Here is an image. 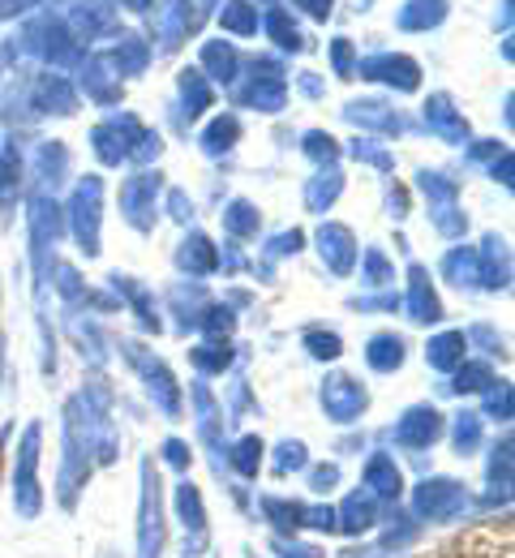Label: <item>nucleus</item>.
<instances>
[{
    "mask_svg": "<svg viewBox=\"0 0 515 558\" xmlns=\"http://www.w3.org/2000/svg\"><path fill=\"white\" fill-rule=\"evenodd\" d=\"M74 228L86 254H99V181H82L74 198Z\"/></svg>",
    "mask_w": 515,
    "mask_h": 558,
    "instance_id": "obj_3",
    "label": "nucleus"
},
{
    "mask_svg": "<svg viewBox=\"0 0 515 558\" xmlns=\"http://www.w3.org/2000/svg\"><path fill=\"white\" fill-rule=\"evenodd\" d=\"M408 310H413V318L417 323H434L442 318V305L439 296H434V288H430V279L421 267H413V283H408Z\"/></svg>",
    "mask_w": 515,
    "mask_h": 558,
    "instance_id": "obj_9",
    "label": "nucleus"
},
{
    "mask_svg": "<svg viewBox=\"0 0 515 558\" xmlns=\"http://www.w3.org/2000/svg\"><path fill=\"white\" fill-rule=\"evenodd\" d=\"M203 61L211 65V77H232V65H236V57H232V48L228 44H207V52H203Z\"/></svg>",
    "mask_w": 515,
    "mask_h": 558,
    "instance_id": "obj_20",
    "label": "nucleus"
},
{
    "mask_svg": "<svg viewBox=\"0 0 515 558\" xmlns=\"http://www.w3.org/2000/svg\"><path fill=\"white\" fill-rule=\"evenodd\" d=\"M426 121L439 130L442 138H464V134H468V125L455 117V108H451V99H446V95L430 99V108H426Z\"/></svg>",
    "mask_w": 515,
    "mask_h": 558,
    "instance_id": "obj_11",
    "label": "nucleus"
},
{
    "mask_svg": "<svg viewBox=\"0 0 515 558\" xmlns=\"http://www.w3.org/2000/svg\"><path fill=\"white\" fill-rule=\"evenodd\" d=\"M340 515H344V529H348V533L369 529V524H373V494H353Z\"/></svg>",
    "mask_w": 515,
    "mask_h": 558,
    "instance_id": "obj_16",
    "label": "nucleus"
},
{
    "mask_svg": "<svg viewBox=\"0 0 515 558\" xmlns=\"http://www.w3.org/2000/svg\"><path fill=\"white\" fill-rule=\"evenodd\" d=\"M181 267H189V271H211V267H216V250H211V241H207V236L185 241V250H181Z\"/></svg>",
    "mask_w": 515,
    "mask_h": 558,
    "instance_id": "obj_18",
    "label": "nucleus"
},
{
    "mask_svg": "<svg viewBox=\"0 0 515 558\" xmlns=\"http://www.w3.org/2000/svg\"><path fill=\"white\" fill-rule=\"evenodd\" d=\"M486 378H490V369H481V365H473V369H459V391H481L486 387Z\"/></svg>",
    "mask_w": 515,
    "mask_h": 558,
    "instance_id": "obj_28",
    "label": "nucleus"
},
{
    "mask_svg": "<svg viewBox=\"0 0 515 558\" xmlns=\"http://www.w3.org/2000/svg\"><path fill=\"white\" fill-rule=\"evenodd\" d=\"M442 434V417L434 409H408L404 421L395 425V442L400 447H430Z\"/></svg>",
    "mask_w": 515,
    "mask_h": 558,
    "instance_id": "obj_5",
    "label": "nucleus"
},
{
    "mask_svg": "<svg viewBox=\"0 0 515 558\" xmlns=\"http://www.w3.org/2000/svg\"><path fill=\"white\" fill-rule=\"evenodd\" d=\"M155 194H159V177H134L125 190H121V203H125V215L138 223V228H147V219H143V210L155 207Z\"/></svg>",
    "mask_w": 515,
    "mask_h": 558,
    "instance_id": "obj_10",
    "label": "nucleus"
},
{
    "mask_svg": "<svg viewBox=\"0 0 515 558\" xmlns=\"http://www.w3.org/2000/svg\"><path fill=\"white\" fill-rule=\"evenodd\" d=\"M280 473H293V469H305V442H284L280 447V460H275Z\"/></svg>",
    "mask_w": 515,
    "mask_h": 558,
    "instance_id": "obj_25",
    "label": "nucleus"
},
{
    "mask_svg": "<svg viewBox=\"0 0 515 558\" xmlns=\"http://www.w3.org/2000/svg\"><path fill=\"white\" fill-rule=\"evenodd\" d=\"M176 507H181L185 529H194V533H203V529H207V511H203V498H198V489L194 486L176 489Z\"/></svg>",
    "mask_w": 515,
    "mask_h": 558,
    "instance_id": "obj_17",
    "label": "nucleus"
},
{
    "mask_svg": "<svg viewBox=\"0 0 515 558\" xmlns=\"http://www.w3.org/2000/svg\"><path fill=\"white\" fill-rule=\"evenodd\" d=\"M366 486L373 494H400V469L391 456H373L366 464Z\"/></svg>",
    "mask_w": 515,
    "mask_h": 558,
    "instance_id": "obj_13",
    "label": "nucleus"
},
{
    "mask_svg": "<svg viewBox=\"0 0 515 558\" xmlns=\"http://www.w3.org/2000/svg\"><path fill=\"white\" fill-rule=\"evenodd\" d=\"M267 26H271V35H275L284 48H301V35H296V26L289 22V13H284V9H275Z\"/></svg>",
    "mask_w": 515,
    "mask_h": 558,
    "instance_id": "obj_22",
    "label": "nucleus"
},
{
    "mask_svg": "<svg viewBox=\"0 0 515 558\" xmlns=\"http://www.w3.org/2000/svg\"><path fill=\"white\" fill-rule=\"evenodd\" d=\"M232 464H236L245 477H254V473H258V464H262V442H258V438H245V442L236 447Z\"/></svg>",
    "mask_w": 515,
    "mask_h": 558,
    "instance_id": "obj_21",
    "label": "nucleus"
},
{
    "mask_svg": "<svg viewBox=\"0 0 515 558\" xmlns=\"http://www.w3.org/2000/svg\"><path fill=\"white\" fill-rule=\"evenodd\" d=\"M340 194V172H331V181H314L309 185V207H322V203H331Z\"/></svg>",
    "mask_w": 515,
    "mask_h": 558,
    "instance_id": "obj_27",
    "label": "nucleus"
},
{
    "mask_svg": "<svg viewBox=\"0 0 515 558\" xmlns=\"http://www.w3.org/2000/svg\"><path fill=\"white\" fill-rule=\"evenodd\" d=\"M366 404H369V396L357 378H348V374L327 378V387H322V409H327V417L331 421L348 425V421H357L361 413H366Z\"/></svg>",
    "mask_w": 515,
    "mask_h": 558,
    "instance_id": "obj_2",
    "label": "nucleus"
},
{
    "mask_svg": "<svg viewBox=\"0 0 515 558\" xmlns=\"http://www.w3.org/2000/svg\"><path fill=\"white\" fill-rule=\"evenodd\" d=\"M366 77H382V82H391V86H400V90H413L417 86V65L408 61V57H373L361 65Z\"/></svg>",
    "mask_w": 515,
    "mask_h": 558,
    "instance_id": "obj_7",
    "label": "nucleus"
},
{
    "mask_svg": "<svg viewBox=\"0 0 515 558\" xmlns=\"http://www.w3.org/2000/svg\"><path fill=\"white\" fill-rule=\"evenodd\" d=\"M335 477H340L335 469H318V473H314V489H331V482H335Z\"/></svg>",
    "mask_w": 515,
    "mask_h": 558,
    "instance_id": "obj_33",
    "label": "nucleus"
},
{
    "mask_svg": "<svg viewBox=\"0 0 515 558\" xmlns=\"http://www.w3.org/2000/svg\"><path fill=\"white\" fill-rule=\"evenodd\" d=\"M464 349H468V340L459 336V331H446V336H439L434 344H430V365H439V369H455L459 361H464Z\"/></svg>",
    "mask_w": 515,
    "mask_h": 558,
    "instance_id": "obj_14",
    "label": "nucleus"
},
{
    "mask_svg": "<svg viewBox=\"0 0 515 558\" xmlns=\"http://www.w3.org/2000/svg\"><path fill=\"white\" fill-rule=\"evenodd\" d=\"M455 442H459V451L477 442V417H468V421H459V425H455Z\"/></svg>",
    "mask_w": 515,
    "mask_h": 558,
    "instance_id": "obj_29",
    "label": "nucleus"
},
{
    "mask_svg": "<svg viewBox=\"0 0 515 558\" xmlns=\"http://www.w3.org/2000/svg\"><path fill=\"white\" fill-rule=\"evenodd\" d=\"M322 258L331 263L335 276H344L353 267V232L344 223H327L322 228Z\"/></svg>",
    "mask_w": 515,
    "mask_h": 558,
    "instance_id": "obj_8",
    "label": "nucleus"
},
{
    "mask_svg": "<svg viewBox=\"0 0 515 558\" xmlns=\"http://www.w3.org/2000/svg\"><path fill=\"white\" fill-rule=\"evenodd\" d=\"M138 550H143V558H159V550H163L159 482H150V464H147V486H143V524H138Z\"/></svg>",
    "mask_w": 515,
    "mask_h": 558,
    "instance_id": "obj_4",
    "label": "nucleus"
},
{
    "mask_svg": "<svg viewBox=\"0 0 515 558\" xmlns=\"http://www.w3.org/2000/svg\"><path fill=\"white\" fill-rule=\"evenodd\" d=\"M305 13H314V17H327L331 13V0H296Z\"/></svg>",
    "mask_w": 515,
    "mask_h": 558,
    "instance_id": "obj_31",
    "label": "nucleus"
},
{
    "mask_svg": "<svg viewBox=\"0 0 515 558\" xmlns=\"http://www.w3.org/2000/svg\"><path fill=\"white\" fill-rule=\"evenodd\" d=\"M442 13H446V0H413V4L400 13V26H408V31L434 26V22H442Z\"/></svg>",
    "mask_w": 515,
    "mask_h": 558,
    "instance_id": "obj_15",
    "label": "nucleus"
},
{
    "mask_svg": "<svg viewBox=\"0 0 515 558\" xmlns=\"http://www.w3.org/2000/svg\"><path fill=\"white\" fill-rule=\"evenodd\" d=\"M417 507L434 520H446L455 507H464V489H459V482H426L417 494Z\"/></svg>",
    "mask_w": 515,
    "mask_h": 558,
    "instance_id": "obj_6",
    "label": "nucleus"
},
{
    "mask_svg": "<svg viewBox=\"0 0 515 558\" xmlns=\"http://www.w3.org/2000/svg\"><path fill=\"white\" fill-rule=\"evenodd\" d=\"M309 352L314 356H340V336L335 331H309Z\"/></svg>",
    "mask_w": 515,
    "mask_h": 558,
    "instance_id": "obj_26",
    "label": "nucleus"
},
{
    "mask_svg": "<svg viewBox=\"0 0 515 558\" xmlns=\"http://www.w3.org/2000/svg\"><path fill=\"white\" fill-rule=\"evenodd\" d=\"M44 35H52V39H65V35H61L57 26H44ZM44 52H48V57H65V44H48Z\"/></svg>",
    "mask_w": 515,
    "mask_h": 558,
    "instance_id": "obj_32",
    "label": "nucleus"
},
{
    "mask_svg": "<svg viewBox=\"0 0 515 558\" xmlns=\"http://www.w3.org/2000/svg\"><path fill=\"white\" fill-rule=\"evenodd\" d=\"M228 228H232V232H254V228H258L254 207H249V203H232V210H228Z\"/></svg>",
    "mask_w": 515,
    "mask_h": 558,
    "instance_id": "obj_23",
    "label": "nucleus"
},
{
    "mask_svg": "<svg viewBox=\"0 0 515 558\" xmlns=\"http://www.w3.org/2000/svg\"><path fill=\"white\" fill-rule=\"evenodd\" d=\"M125 4H130V9H147V0H125Z\"/></svg>",
    "mask_w": 515,
    "mask_h": 558,
    "instance_id": "obj_34",
    "label": "nucleus"
},
{
    "mask_svg": "<svg viewBox=\"0 0 515 558\" xmlns=\"http://www.w3.org/2000/svg\"><path fill=\"white\" fill-rule=\"evenodd\" d=\"M220 22H223V31H236V35H249V31H258V17H254V9H249L245 0H232V4H223Z\"/></svg>",
    "mask_w": 515,
    "mask_h": 558,
    "instance_id": "obj_19",
    "label": "nucleus"
},
{
    "mask_svg": "<svg viewBox=\"0 0 515 558\" xmlns=\"http://www.w3.org/2000/svg\"><path fill=\"white\" fill-rule=\"evenodd\" d=\"M35 469H39V425L26 429L22 451H17V469H13V502H17V511H22L26 520H35L39 507H44V494H39Z\"/></svg>",
    "mask_w": 515,
    "mask_h": 558,
    "instance_id": "obj_1",
    "label": "nucleus"
},
{
    "mask_svg": "<svg viewBox=\"0 0 515 558\" xmlns=\"http://www.w3.org/2000/svg\"><path fill=\"white\" fill-rule=\"evenodd\" d=\"M366 356L373 369H400L404 365V340L400 336H373Z\"/></svg>",
    "mask_w": 515,
    "mask_h": 558,
    "instance_id": "obj_12",
    "label": "nucleus"
},
{
    "mask_svg": "<svg viewBox=\"0 0 515 558\" xmlns=\"http://www.w3.org/2000/svg\"><path fill=\"white\" fill-rule=\"evenodd\" d=\"M163 456H168L176 469H185V464H189V456H185V442H168V447H163Z\"/></svg>",
    "mask_w": 515,
    "mask_h": 558,
    "instance_id": "obj_30",
    "label": "nucleus"
},
{
    "mask_svg": "<svg viewBox=\"0 0 515 558\" xmlns=\"http://www.w3.org/2000/svg\"><path fill=\"white\" fill-rule=\"evenodd\" d=\"M232 138H236V121H232V117H228V121H216L211 134H207V150H228Z\"/></svg>",
    "mask_w": 515,
    "mask_h": 558,
    "instance_id": "obj_24",
    "label": "nucleus"
}]
</instances>
